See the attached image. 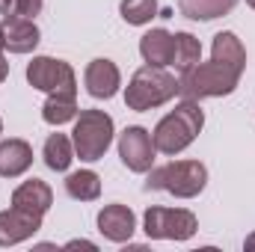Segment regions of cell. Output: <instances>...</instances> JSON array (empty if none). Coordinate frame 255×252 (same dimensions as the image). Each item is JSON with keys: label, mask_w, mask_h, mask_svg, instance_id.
Here are the masks:
<instances>
[{"label": "cell", "mask_w": 255, "mask_h": 252, "mask_svg": "<svg viewBox=\"0 0 255 252\" xmlns=\"http://www.w3.org/2000/svg\"><path fill=\"white\" fill-rule=\"evenodd\" d=\"M113 130H116L113 119L104 110H80V116L74 119V130H71L74 154L86 163L101 160L113 142Z\"/></svg>", "instance_id": "cell-5"}, {"label": "cell", "mask_w": 255, "mask_h": 252, "mask_svg": "<svg viewBox=\"0 0 255 252\" xmlns=\"http://www.w3.org/2000/svg\"><path fill=\"white\" fill-rule=\"evenodd\" d=\"M211 54H214L211 60L232 65V68H238V71H244V68H247V48H244V45H241V39H238L235 33H229V30L214 36Z\"/></svg>", "instance_id": "cell-17"}, {"label": "cell", "mask_w": 255, "mask_h": 252, "mask_svg": "<svg viewBox=\"0 0 255 252\" xmlns=\"http://www.w3.org/2000/svg\"><path fill=\"white\" fill-rule=\"evenodd\" d=\"M3 39L12 54H30L39 45V27L24 15H3Z\"/></svg>", "instance_id": "cell-12"}, {"label": "cell", "mask_w": 255, "mask_h": 252, "mask_svg": "<svg viewBox=\"0 0 255 252\" xmlns=\"http://www.w3.org/2000/svg\"><path fill=\"white\" fill-rule=\"evenodd\" d=\"M139 54H142L145 65H160V68H166V65H172L175 36H172L169 30H163V27H154V30H148V33L139 39Z\"/></svg>", "instance_id": "cell-14"}, {"label": "cell", "mask_w": 255, "mask_h": 252, "mask_svg": "<svg viewBox=\"0 0 255 252\" xmlns=\"http://www.w3.org/2000/svg\"><path fill=\"white\" fill-rule=\"evenodd\" d=\"M77 247H83V250H98V247H95V244H89V241H71V244H68V250H77Z\"/></svg>", "instance_id": "cell-25"}, {"label": "cell", "mask_w": 255, "mask_h": 252, "mask_svg": "<svg viewBox=\"0 0 255 252\" xmlns=\"http://www.w3.org/2000/svg\"><path fill=\"white\" fill-rule=\"evenodd\" d=\"M39 229H42V217H39V214L21 211V208H15V205H12L9 211H0V247L24 244V241H30Z\"/></svg>", "instance_id": "cell-9"}, {"label": "cell", "mask_w": 255, "mask_h": 252, "mask_svg": "<svg viewBox=\"0 0 255 252\" xmlns=\"http://www.w3.org/2000/svg\"><path fill=\"white\" fill-rule=\"evenodd\" d=\"M83 83H86V92L92 98H113L122 86V74L113 60H92L83 71Z\"/></svg>", "instance_id": "cell-10"}, {"label": "cell", "mask_w": 255, "mask_h": 252, "mask_svg": "<svg viewBox=\"0 0 255 252\" xmlns=\"http://www.w3.org/2000/svg\"><path fill=\"white\" fill-rule=\"evenodd\" d=\"M208 184V169L199 160H172L148 172L145 190H166L175 199H193Z\"/></svg>", "instance_id": "cell-4"}, {"label": "cell", "mask_w": 255, "mask_h": 252, "mask_svg": "<svg viewBox=\"0 0 255 252\" xmlns=\"http://www.w3.org/2000/svg\"><path fill=\"white\" fill-rule=\"evenodd\" d=\"M42 119L48 125H65L71 119H77V92H68V89H57V92H48V101L42 107Z\"/></svg>", "instance_id": "cell-16"}, {"label": "cell", "mask_w": 255, "mask_h": 252, "mask_svg": "<svg viewBox=\"0 0 255 252\" xmlns=\"http://www.w3.org/2000/svg\"><path fill=\"white\" fill-rule=\"evenodd\" d=\"M65 190L77 202H95L101 196V178L92 169H80V172H71L65 178Z\"/></svg>", "instance_id": "cell-20"}, {"label": "cell", "mask_w": 255, "mask_h": 252, "mask_svg": "<svg viewBox=\"0 0 255 252\" xmlns=\"http://www.w3.org/2000/svg\"><path fill=\"white\" fill-rule=\"evenodd\" d=\"M241 74L238 68L226 63H196L193 68H187L178 80V95L184 101H202V98H223V95H232L241 83Z\"/></svg>", "instance_id": "cell-2"}, {"label": "cell", "mask_w": 255, "mask_h": 252, "mask_svg": "<svg viewBox=\"0 0 255 252\" xmlns=\"http://www.w3.org/2000/svg\"><path fill=\"white\" fill-rule=\"evenodd\" d=\"M27 83L33 89H42V92H57V89L77 92L74 68L63 60H54V57H36L27 65Z\"/></svg>", "instance_id": "cell-7"}, {"label": "cell", "mask_w": 255, "mask_h": 252, "mask_svg": "<svg viewBox=\"0 0 255 252\" xmlns=\"http://www.w3.org/2000/svg\"><path fill=\"white\" fill-rule=\"evenodd\" d=\"M42 157L48 163V169L54 172H65L74 160V142L65 136V133H51L45 139V148H42Z\"/></svg>", "instance_id": "cell-19"}, {"label": "cell", "mask_w": 255, "mask_h": 252, "mask_svg": "<svg viewBox=\"0 0 255 252\" xmlns=\"http://www.w3.org/2000/svg\"><path fill=\"white\" fill-rule=\"evenodd\" d=\"M6 77H9V63H6V57L0 54V83H3Z\"/></svg>", "instance_id": "cell-26"}, {"label": "cell", "mask_w": 255, "mask_h": 252, "mask_svg": "<svg viewBox=\"0 0 255 252\" xmlns=\"http://www.w3.org/2000/svg\"><path fill=\"white\" fill-rule=\"evenodd\" d=\"M98 232L113 244H125L136 232V217L128 205H104L98 211Z\"/></svg>", "instance_id": "cell-11"}, {"label": "cell", "mask_w": 255, "mask_h": 252, "mask_svg": "<svg viewBox=\"0 0 255 252\" xmlns=\"http://www.w3.org/2000/svg\"><path fill=\"white\" fill-rule=\"evenodd\" d=\"M3 48H6V39H3V27H0V54H3Z\"/></svg>", "instance_id": "cell-28"}, {"label": "cell", "mask_w": 255, "mask_h": 252, "mask_svg": "<svg viewBox=\"0 0 255 252\" xmlns=\"http://www.w3.org/2000/svg\"><path fill=\"white\" fill-rule=\"evenodd\" d=\"M119 12H122V18L128 24L142 27V24H148L157 15V0H122Z\"/></svg>", "instance_id": "cell-22"}, {"label": "cell", "mask_w": 255, "mask_h": 252, "mask_svg": "<svg viewBox=\"0 0 255 252\" xmlns=\"http://www.w3.org/2000/svg\"><path fill=\"white\" fill-rule=\"evenodd\" d=\"M244 247H247L250 252H255V232L250 235V238H247V244H244Z\"/></svg>", "instance_id": "cell-27"}, {"label": "cell", "mask_w": 255, "mask_h": 252, "mask_svg": "<svg viewBox=\"0 0 255 252\" xmlns=\"http://www.w3.org/2000/svg\"><path fill=\"white\" fill-rule=\"evenodd\" d=\"M42 3H45V0H18V15L36 18V15L42 12Z\"/></svg>", "instance_id": "cell-23"}, {"label": "cell", "mask_w": 255, "mask_h": 252, "mask_svg": "<svg viewBox=\"0 0 255 252\" xmlns=\"http://www.w3.org/2000/svg\"><path fill=\"white\" fill-rule=\"evenodd\" d=\"M196 229L199 220L187 208H148L142 217V232L151 241H190Z\"/></svg>", "instance_id": "cell-6"}, {"label": "cell", "mask_w": 255, "mask_h": 252, "mask_svg": "<svg viewBox=\"0 0 255 252\" xmlns=\"http://www.w3.org/2000/svg\"><path fill=\"white\" fill-rule=\"evenodd\" d=\"M12 205L21 208V211H30V214L45 217V214L51 211V205H54V190L48 187L42 178H30V181H24L21 187H15Z\"/></svg>", "instance_id": "cell-13"}, {"label": "cell", "mask_w": 255, "mask_h": 252, "mask_svg": "<svg viewBox=\"0 0 255 252\" xmlns=\"http://www.w3.org/2000/svg\"><path fill=\"white\" fill-rule=\"evenodd\" d=\"M247 3H250V6H253V9H255V0H247Z\"/></svg>", "instance_id": "cell-29"}, {"label": "cell", "mask_w": 255, "mask_h": 252, "mask_svg": "<svg viewBox=\"0 0 255 252\" xmlns=\"http://www.w3.org/2000/svg\"><path fill=\"white\" fill-rule=\"evenodd\" d=\"M238 6V0H178V9L190 21H214L229 15Z\"/></svg>", "instance_id": "cell-18"}, {"label": "cell", "mask_w": 255, "mask_h": 252, "mask_svg": "<svg viewBox=\"0 0 255 252\" xmlns=\"http://www.w3.org/2000/svg\"><path fill=\"white\" fill-rule=\"evenodd\" d=\"M202 63V45L193 33H175V54H172V65L184 74L187 68Z\"/></svg>", "instance_id": "cell-21"}, {"label": "cell", "mask_w": 255, "mask_h": 252, "mask_svg": "<svg viewBox=\"0 0 255 252\" xmlns=\"http://www.w3.org/2000/svg\"><path fill=\"white\" fill-rule=\"evenodd\" d=\"M0 133H3V119H0Z\"/></svg>", "instance_id": "cell-30"}, {"label": "cell", "mask_w": 255, "mask_h": 252, "mask_svg": "<svg viewBox=\"0 0 255 252\" xmlns=\"http://www.w3.org/2000/svg\"><path fill=\"white\" fill-rule=\"evenodd\" d=\"M175 95H178V80L160 65H142L139 71H133L130 83L125 86L128 110H136V113L154 110V107L172 101Z\"/></svg>", "instance_id": "cell-3"}, {"label": "cell", "mask_w": 255, "mask_h": 252, "mask_svg": "<svg viewBox=\"0 0 255 252\" xmlns=\"http://www.w3.org/2000/svg\"><path fill=\"white\" fill-rule=\"evenodd\" d=\"M0 15H18V0H0Z\"/></svg>", "instance_id": "cell-24"}, {"label": "cell", "mask_w": 255, "mask_h": 252, "mask_svg": "<svg viewBox=\"0 0 255 252\" xmlns=\"http://www.w3.org/2000/svg\"><path fill=\"white\" fill-rule=\"evenodd\" d=\"M33 166V148L24 139H3L0 142V175L18 178Z\"/></svg>", "instance_id": "cell-15"}, {"label": "cell", "mask_w": 255, "mask_h": 252, "mask_svg": "<svg viewBox=\"0 0 255 252\" xmlns=\"http://www.w3.org/2000/svg\"><path fill=\"white\" fill-rule=\"evenodd\" d=\"M154 154H157V148L145 127L130 125L119 133V157L130 172H148L154 163Z\"/></svg>", "instance_id": "cell-8"}, {"label": "cell", "mask_w": 255, "mask_h": 252, "mask_svg": "<svg viewBox=\"0 0 255 252\" xmlns=\"http://www.w3.org/2000/svg\"><path fill=\"white\" fill-rule=\"evenodd\" d=\"M202 125H205V113H202L199 101H181L172 113H166L157 122L154 133H151L154 148L160 154H166V157L181 154L187 145H193V139L199 136Z\"/></svg>", "instance_id": "cell-1"}]
</instances>
